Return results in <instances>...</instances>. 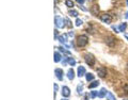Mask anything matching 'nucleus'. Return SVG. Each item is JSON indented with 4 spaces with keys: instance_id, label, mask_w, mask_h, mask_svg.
<instances>
[{
    "instance_id": "2f4dec72",
    "label": "nucleus",
    "mask_w": 128,
    "mask_h": 100,
    "mask_svg": "<svg viewBox=\"0 0 128 100\" xmlns=\"http://www.w3.org/2000/svg\"><path fill=\"white\" fill-rule=\"evenodd\" d=\"M126 18L128 19V12H127V13H126Z\"/></svg>"
},
{
    "instance_id": "72a5a7b5",
    "label": "nucleus",
    "mask_w": 128,
    "mask_h": 100,
    "mask_svg": "<svg viewBox=\"0 0 128 100\" xmlns=\"http://www.w3.org/2000/svg\"><path fill=\"white\" fill-rule=\"evenodd\" d=\"M62 100H68V99H66V98H65V99H62Z\"/></svg>"
},
{
    "instance_id": "c85d7f7f",
    "label": "nucleus",
    "mask_w": 128,
    "mask_h": 100,
    "mask_svg": "<svg viewBox=\"0 0 128 100\" xmlns=\"http://www.w3.org/2000/svg\"><path fill=\"white\" fill-rule=\"evenodd\" d=\"M65 20H66V22H67V27H70H70H72V22L68 20V19H65Z\"/></svg>"
},
{
    "instance_id": "a211bd4d",
    "label": "nucleus",
    "mask_w": 128,
    "mask_h": 100,
    "mask_svg": "<svg viewBox=\"0 0 128 100\" xmlns=\"http://www.w3.org/2000/svg\"><path fill=\"white\" fill-rule=\"evenodd\" d=\"M126 28H127V25H126L125 22H124V23H122V25L120 26V28H118V31H120V32H124V31L126 30Z\"/></svg>"
},
{
    "instance_id": "f03ea898",
    "label": "nucleus",
    "mask_w": 128,
    "mask_h": 100,
    "mask_svg": "<svg viewBox=\"0 0 128 100\" xmlns=\"http://www.w3.org/2000/svg\"><path fill=\"white\" fill-rule=\"evenodd\" d=\"M84 60H86V63L88 64L89 66H94V64H95V58H94V55L93 54H91V53H86L84 55Z\"/></svg>"
},
{
    "instance_id": "f257e3e1",
    "label": "nucleus",
    "mask_w": 128,
    "mask_h": 100,
    "mask_svg": "<svg viewBox=\"0 0 128 100\" xmlns=\"http://www.w3.org/2000/svg\"><path fill=\"white\" fill-rule=\"evenodd\" d=\"M88 43H89V38L86 35H79L77 37V45L79 47H84L88 45Z\"/></svg>"
},
{
    "instance_id": "f704fd0d",
    "label": "nucleus",
    "mask_w": 128,
    "mask_h": 100,
    "mask_svg": "<svg viewBox=\"0 0 128 100\" xmlns=\"http://www.w3.org/2000/svg\"><path fill=\"white\" fill-rule=\"evenodd\" d=\"M127 69H128V64H127Z\"/></svg>"
},
{
    "instance_id": "f3484780",
    "label": "nucleus",
    "mask_w": 128,
    "mask_h": 100,
    "mask_svg": "<svg viewBox=\"0 0 128 100\" xmlns=\"http://www.w3.org/2000/svg\"><path fill=\"white\" fill-rule=\"evenodd\" d=\"M99 85V82L98 81H93L91 83V84L89 85V89H94V87H96V86H98Z\"/></svg>"
},
{
    "instance_id": "ddd939ff",
    "label": "nucleus",
    "mask_w": 128,
    "mask_h": 100,
    "mask_svg": "<svg viewBox=\"0 0 128 100\" xmlns=\"http://www.w3.org/2000/svg\"><path fill=\"white\" fill-rule=\"evenodd\" d=\"M66 38H67V34H63V35H61V36L58 37V39H59V41L61 42L62 44H65V43H66Z\"/></svg>"
},
{
    "instance_id": "f8f14e48",
    "label": "nucleus",
    "mask_w": 128,
    "mask_h": 100,
    "mask_svg": "<svg viewBox=\"0 0 128 100\" xmlns=\"http://www.w3.org/2000/svg\"><path fill=\"white\" fill-rule=\"evenodd\" d=\"M107 93H108V92L106 91V89H102L100 91H99V93H98V97L99 98H104L107 95Z\"/></svg>"
},
{
    "instance_id": "c756f323",
    "label": "nucleus",
    "mask_w": 128,
    "mask_h": 100,
    "mask_svg": "<svg viewBox=\"0 0 128 100\" xmlns=\"http://www.w3.org/2000/svg\"><path fill=\"white\" fill-rule=\"evenodd\" d=\"M112 29H113V30H114L115 32H116V33H118V32H120V31L118 30V28H116V27H115V26H112Z\"/></svg>"
},
{
    "instance_id": "0eeeda50",
    "label": "nucleus",
    "mask_w": 128,
    "mask_h": 100,
    "mask_svg": "<svg viewBox=\"0 0 128 100\" xmlns=\"http://www.w3.org/2000/svg\"><path fill=\"white\" fill-rule=\"evenodd\" d=\"M91 13H92V15L97 16V15H98V13H99V6H98L97 4L93 5V6L91 7Z\"/></svg>"
},
{
    "instance_id": "9d476101",
    "label": "nucleus",
    "mask_w": 128,
    "mask_h": 100,
    "mask_svg": "<svg viewBox=\"0 0 128 100\" xmlns=\"http://www.w3.org/2000/svg\"><path fill=\"white\" fill-rule=\"evenodd\" d=\"M67 77H68L70 80H74V78H75V71H74V69L70 68L68 71H67Z\"/></svg>"
},
{
    "instance_id": "423d86ee",
    "label": "nucleus",
    "mask_w": 128,
    "mask_h": 100,
    "mask_svg": "<svg viewBox=\"0 0 128 100\" xmlns=\"http://www.w3.org/2000/svg\"><path fill=\"white\" fill-rule=\"evenodd\" d=\"M62 95H63V97H70V90L68 89L67 86H63L62 87Z\"/></svg>"
},
{
    "instance_id": "a878e982",
    "label": "nucleus",
    "mask_w": 128,
    "mask_h": 100,
    "mask_svg": "<svg viewBox=\"0 0 128 100\" xmlns=\"http://www.w3.org/2000/svg\"><path fill=\"white\" fill-rule=\"evenodd\" d=\"M59 49H60V51H61V52H66V53H70V52H68V51H66V50H65V49H64V48H62V47H60V48H59Z\"/></svg>"
},
{
    "instance_id": "39448f33",
    "label": "nucleus",
    "mask_w": 128,
    "mask_h": 100,
    "mask_svg": "<svg viewBox=\"0 0 128 100\" xmlns=\"http://www.w3.org/2000/svg\"><path fill=\"white\" fill-rule=\"evenodd\" d=\"M97 74L100 78H105L106 75H107V68L106 67H99L97 69Z\"/></svg>"
},
{
    "instance_id": "5701e85b",
    "label": "nucleus",
    "mask_w": 128,
    "mask_h": 100,
    "mask_svg": "<svg viewBox=\"0 0 128 100\" xmlns=\"http://www.w3.org/2000/svg\"><path fill=\"white\" fill-rule=\"evenodd\" d=\"M75 23H76V26H77V27H80V26H81L83 22H82L81 19H79V18H78L77 20H76V22H75Z\"/></svg>"
},
{
    "instance_id": "1a4fd4ad",
    "label": "nucleus",
    "mask_w": 128,
    "mask_h": 100,
    "mask_svg": "<svg viewBox=\"0 0 128 100\" xmlns=\"http://www.w3.org/2000/svg\"><path fill=\"white\" fill-rule=\"evenodd\" d=\"M86 75V68L83 66H80L78 67V77L81 78L82 76H84Z\"/></svg>"
},
{
    "instance_id": "b1692460",
    "label": "nucleus",
    "mask_w": 128,
    "mask_h": 100,
    "mask_svg": "<svg viewBox=\"0 0 128 100\" xmlns=\"http://www.w3.org/2000/svg\"><path fill=\"white\" fill-rule=\"evenodd\" d=\"M97 95H98V93H97V92H96V91L91 92V97H92V98H95Z\"/></svg>"
},
{
    "instance_id": "cd10ccee",
    "label": "nucleus",
    "mask_w": 128,
    "mask_h": 100,
    "mask_svg": "<svg viewBox=\"0 0 128 100\" xmlns=\"http://www.w3.org/2000/svg\"><path fill=\"white\" fill-rule=\"evenodd\" d=\"M84 1H86V0H77V2L79 3L80 5H81V4H83V3H84Z\"/></svg>"
},
{
    "instance_id": "393cba45",
    "label": "nucleus",
    "mask_w": 128,
    "mask_h": 100,
    "mask_svg": "<svg viewBox=\"0 0 128 100\" xmlns=\"http://www.w3.org/2000/svg\"><path fill=\"white\" fill-rule=\"evenodd\" d=\"M54 96L57 95V92H58V90H59V86H58V84L57 83H54Z\"/></svg>"
},
{
    "instance_id": "7c9ffc66",
    "label": "nucleus",
    "mask_w": 128,
    "mask_h": 100,
    "mask_svg": "<svg viewBox=\"0 0 128 100\" xmlns=\"http://www.w3.org/2000/svg\"><path fill=\"white\" fill-rule=\"evenodd\" d=\"M68 36H70V37L74 36V31H70V33H68Z\"/></svg>"
},
{
    "instance_id": "473e14b6",
    "label": "nucleus",
    "mask_w": 128,
    "mask_h": 100,
    "mask_svg": "<svg viewBox=\"0 0 128 100\" xmlns=\"http://www.w3.org/2000/svg\"><path fill=\"white\" fill-rule=\"evenodd\" d=\"M125 37H126V38L128 39V35H125Z\"/></svg>"
},
{
    "instance_id": "4be33fe9",
    "label": "nucleus",
    "mask_w": 128,
    "mask_h": 100,
    "mask_svg": "<svg viewBox=\"0 0 128 100\" xmlns=\"http://www.w3.org/2000/svg\"><path fill=\"white\" fill-rule=\"evenodd\" d=\"M82 91H83V85H82V84H79V85L77 86V92H78V94H81Z\"/></svg>"
},
{
    "instance_id": "c9c22d12",
    "label": "nucleus",
    "mask_w": 128,
    "mask_h": 100,
    "mask_svg": "<svg viewBox=\"0 0 128 100\" xmlns=\"http://www.w3.org/2000/svg\"><path fill=\"white\" fill-rule=\"evenodd\" d=\"M124 100H128V99H124Z\"/></svg>"
},
{
    "instance_id": "412c9836",
    "label": "nucleus",
    "mask_w": 128,
    "mask_h": 100,
    "mask_svg": "<svg viewBox=\"0 0 128 100\" xmlns=\"http://www.w3.org/2000/svg\"><path fill=\"white\" fill-rule=\"evenodd\" d=\"M68 64L70 66H74L75 64H76V60L74 58H68Z\"/></svg>"
},
{
    "instance_id": "2eb2a0df",
    "label": "nucleus",
    "mask_w": 128,
    "mask_h": 100,
    "mask_svg": "<svg viewBox=\"0 0 128 100\" xmlns=\"http://www.w3.org/2000/svg\"><path fill=\"white\" fill-rule=\"evenodd\" d=\"M86 78L88 81H94V75L91 74V73L86 74Z\"/></svg>"
},
{
    "instance_id": "7ed1b4c3",
    "label": "nucleus",
    "mask_w": 128,
    "mask_h": 100,
    "mask_svg": "<svg viewBox=\"0 0 128 100\" xmlns=\"http://www.w3.org/2000/svg\"><path fill=\"white\" fill-rule=\"evenodd\" d=\"M64 20L65 19H62L60 16H56V18H54V22H56V26H57L59 29H61V28H63L64 26Z\"/></svg>"
},
{
    "instance_id": "dca6fc26",
    "label": "nucleus",
    "mask_w": 128,
    "mask_h": 100,
    "mask_svg": "<svg viewBox=\"0 0 128 100\" xmlns=\"http://www.w3.org/2000/svg\"><path fill=\"white\" fill-rule=\"evenodd\" d=\"M68 14H70V16H72V17H78V12L76 10H70L68 12Z\"/></svg>"
},
{
    "instance_id": "6ab92c4d",
    "label": "nucleus",
    "mask_w": 128,
    "mask_h": 100,
    "mask_svg": "<svg viewBox=\"0 0 128 100\" xmlns=\"http://www.w3.org/2000/svg\"><path fill=\"white\" fill-rule=\"evenodd\" d=\"M107 96H108V99H109V100H116V98L114 97L113 94H112L111 92H108V93H107Z\"/></svg>"
},
{
    "instance_id": "9b49d317",
    "label": "nucleus",
    "mask_w": 128,
    "mask_h": 100,
    "mask_svg": "<svg viewBox=\"0 0 128 100\" xmlns=\"http://www.w3.org/2000/svg\"><path fill=\"white\" fill-rule=\"evenodd\" d=\"M54 62L56 63H59L60 61H61V59H62V57H61V54H60L59 52H54Z\"/></svg>"
},
{
    "instance_id": "20e7f679",
    "label": "nucleus",
    "mask_w": 128,
    "mask_h": 100,
    "mask_svg": "<svg viewBox=\"0 0 128 100\" xmlns=\"http://www.w3.org/2000/svg\"><path fill=\"white\" fill-rule=\"evenodd\" d=\"M100 19H102V21H104L105 23H110L112 20V17L109 14H102V15H100Z\"/></svg>"
},
{
    "instance_id": "bb28decb",
    "label": "nucleus",
    "mask_w": 128,
    "mask_h": 100,
    "mask_svg": "<svg viewBox=\"0 0 128 100\" xmlns=\"http://www.w3.org/2000/svg\"><path fill=\"white\" fill-rule=\"evenodd\" d=\"M59 37V31L58 30H54V38Z\"/></svg>"
},
{
    "instance_id": "4468645a",
    "label": "nucleus",
    "mask_w": 128,
    "mask_h": 100,
    "mask_svg": "<svg viewBox=\"0 0 128 100\" xmlns=\"http://www.w3.org/2000/svg\"><path fill=\"white\" fill-rule=\"evenodd\" d=\"M115 41H116V39H114L113 37H108L107 38V44H108V45H110V46H113Z\"/></svg>"
},
{
    "instance_id": "6e6552de",
    "label": "nucleus",
    "mask_w": 128,
    "mask_h": 100,
    "mask_svg": "<svg viewBox=\"0 0 128 100\" xmlns=\"http://www.w3.org/2000/svg\"><path fill=\"white\" fill-rule=\"evenodd\" d=\"M54 74H56V76H57V78L59 79V80H62L63 79V70L61 69V68H57L54 70Z\"/></svg>"
},
{
    "instance_id": "aec40b11",
    "label": "nucleus",
    "mask_w": 128,
    "mask_h": 100,
    "mask_svg": "<svg viewBox=\"0 0 128 100\" xmlns=\"http://www.w3.org/2000/svg\"><path fill=\"white\" fill-rule=\"evenodd\" d=\"M65 4H66V6H68V7H74V2L72 1V0H66Z\"/></svg>"
}]
</instances>
